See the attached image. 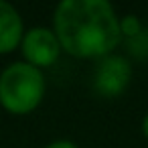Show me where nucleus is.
I'll return each mask as SVG.
<instances>
[{
  "mask_svg": "<svg viewBox=\"0 0 148 148\" xmlns=\"http://www.w3.org/2000/svg\"><path fill=\"white\" fill-rule=\"evenodd\" d=\"M45 148H79L75 142H71V140H67V138H59V140H53V142H49Z\"/></svg>",
  "mask_w": 148,
  "mask_h": 148,
  "instance_id": "nucleus-7",
  "label": "nucleus"
},
{
  "mask_svg": "<svg viewBox=\"0 0 148 148\" xmlns=\"http://www.w3.org/2000/svg\"><path fill=\"white\" fill-rule=\"evenodd\" d=\"M21 47H23V55H25L27 63L39 67V69L51 67L63 51L55 31L49 27H33V29L25 31Z\"/></svg>",
  "mask_w": 148,
  "mask_h": 148,
  "instance_id": "nucleus-4",
  "label": "nucleus"
},
{
  "mask_svg": "<svg viewBox=\"0 0 148 148\" xmlns=\"http://www.w3.org/2000/svg\"><path fill=\"white\" fill-rule=\"evenodd\" d=\"M120 33H122V37L134 39L136 35H140V33H142V23L138 21V16L128 14V16L120 18Z\"/></svg>",
  "mask_w": 148,
  "mask_h": 148,
  "instance_id": "nucleus-6",
  "label": "nucleus"
},
{
  "mask_svg": "<svg viewBox=\"0 0 148 148\" xmlns=\"http://www.w3.org/2000/svg\"><path fill=\"white\" fill-rule=\"evenodd\" d=\"M142 134L146 136V140H148V114L144 116V120H142Z\"/></svg>",
  "mask_w": 148,
  "mask_h": 148,
  "instance_id": "nucleus-8",
  "label": "nucleus"
},
{
  "mask_svg": "<svg viewBox=\"0 0 148 148\" xmlns=\"http://www.w3.org/2000/svg\"><path fill=\"white\" fill-rule=\"evenodd\" d=\"M132 79V65L126 57L110 53L101 57L93 69V89L101 97H118Z\"/></svg>",
  "mask_w": 148,
  "mask_h": 148,
  "instance_id": "nucleus-3",
  "label": "nucleus"
},
{
  "mask_svg": "<svg viewBox=\"0 0 148 148\" xmlns=\"http://www.w3.org/2000/svg\"><path fill=\"white\" fill-rule=\"evenodd\" d=\"M25 35L21 12L6 0H0V55L14 51Z\"/></svg>",
  "mask_w": 148,
  "mask_h": 148,
  "instance_id": "nucleus-5",
  "label": "nucleus"
},
{
  "mask_svg": "<svg viewBox=\"0 0 148 148\" xmlns=\"http://www.w3.org/2000/svg\"><path fill=\"white\" fill-rule=\"evenodd\" d=\"M47 81L43 69L27 63L14 61L0 73V106L10 114H31L43 101Z\"/></svg>",
  "mask_w": 148,
  "mask_h": 148,
  "instance_id": "nucleus-2",
  "label": "nucleus"
},
{
  "mask_svg": "<svg viewBox=\"0 0 148 148\" xmlns=\"http://www.w3.org/2000/svg\"><path fill=\"white\" fill-rule=\"evenodd\" d=\"M61 49L79 59H101L120 45V16L108 0H61L53 14Z\"/></svg>",
  "mask_w": 148,
  "mask_h": 148,
  "instance_id": "nucleus-1",
  "label": "nucleus"
}]
</instances>
